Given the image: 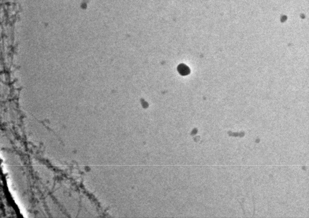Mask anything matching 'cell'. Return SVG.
Returning a JSON list of instances; mask_svg holds the SVG:
<instances>
[{
  "label": "cell",
  "instance_id": "1",
  "mask_svg": "<svg viewBox=\"0 0 309 218\" xmlns=\"http://www.w3.org/2000/svg\"><path fill=\"white\" fill-rule=\"evenodd\" d=\"M178 71L181 75H186L190 73V68L184 64H180L178 67Z\"/></svg>",
  "mask_w": 309,
  "mask_h": 218
}]
</instances>
